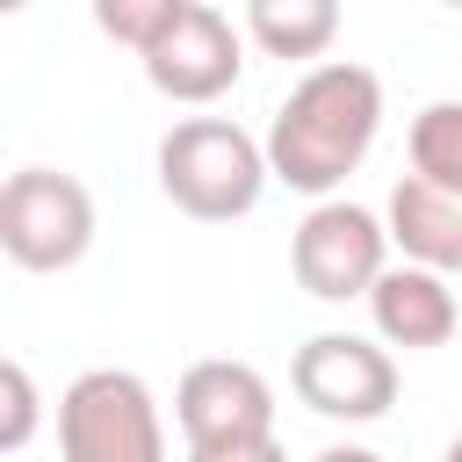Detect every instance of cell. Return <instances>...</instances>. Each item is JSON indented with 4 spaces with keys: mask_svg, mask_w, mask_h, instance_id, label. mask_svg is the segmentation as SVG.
Returning a JSON list of instances; mask_svg holds the SVG:
<instances>
[{
    "mask_svg": "<svg viewBox=\"0 0 462 462\" xmlns=\"http://www.w3.org/2000/svg\"><path fill=\"white\" fill-rule=\"evenodd\" d=\"M375 130H383V79L354 58H325L282 94L267 123V166L282 188L325 202L375 152Z\"/></svg>",
    "mask_w": 462,
    "mask_h": 462,
    "instance_id": "6da1fadb",
    "label": "cell"
},
{
    "mask_svg": "<svg viewBox=\"0 0 462 462\" xmlns=\"http://www.w3.org/2000/svg\"><path fill=\"white\" fill-rule=\"evenodd\" d=\"M58 462H166V419L144 375L87 368L58 397Z\"/></svg>",
    "mask_w": 462,
    "mask_h": 462,
    "instance_id": "3957f363",
    "label": "cell"
},
{
    "mask_svg": "<svg viewBox=\"0 0 462 462\" xmlns=\"http://www.w3.org/2000/svg\"><path fill=\"white\" fill-rule=\"evenodd\" d=\"M0 7H7V14H22V7H29V0H0Z\"/></svg>",
    "mask_w": 462,
    "mask_h": 462,
    "instance_id": "ac0fdd59",
    "label": "cell"
},
{
    "mask_svg": "<svg viewBox=\"0 0 462 462\" xmlns=\"http://www.w3.org/2000/svg\"><path fill=\"white\" fill-rule=\"evenodd\" d=\"M448 7H462V0H448Z\"/></svg>",
    "mask_w": 462,
    "mask_h": 462,
    "instance_id": "d6986e66",
    "label": "cell"
},
{
    "mask_svg": "<svg viewBox=\"0 0 462 462\" xmlns=\"http://www.w3.org/2000/svg\"><path fill=\"white\" fill-rule=\"evenodd\" d=\"M0 455H22L29 433H36V375L22 361H0Z\"/></svg>",
    "mask_w": 462,
    "mask_h": 462,
    "instance_id": "5bb4252c",
    "label": "cell"
},
{
    "mask_svg": "<svg viewBox=\"0 0 462 462\" xmlns=\"http://www.w3.org/2000/svg\"><path fill=\"white\" fill-rule=\"evenodd\" d=\"M274 166H267V137L224 123V116H188L159 137V195L195 217V224H231L253 217L267 195Z\"/></svg>",
    "mask_w": 462,
    "mask_h": 462,
    "instance_id": "7a4b0ae2",
    "label": "cell"
},
{
    "mask_svg": "<svg viewBox=\"0 0 462 462\" xmlns=\"http://www.w3.org/2000/svg\"><path fill=\"white\" fill-rule=\"evenodd\" d=\"M188 462H289L282 440H238V448H188Z\"/></svg>",
    "mask_w": 462,
    "mask_h": 462,
    "instance_id": "9a60e30c",
    "label": "cell"
},
{
    "mask_svg": "<svg viewBox=\"0 0 462 462\" xmlns=\"http://www.w3.org/2000/svg\"><path fill=\"white\" fill-rule=\"evenodd\" d=\"M368 318H375V339H383V346H404V354L448 346V339L462 332L455 274H433V267L397 260V267L368 289Z\"/></svg>",
    "mask_w": 462,
    "mask_h": 462,
    "instance_id": "9c48e42d",
    "label": "cell"
},
{
    "mask_svg": "<svg viewBox=\"0 0 462 462\" xmlns=\"http://www.w3.org/2000/svg\"><path fill=\"white\" fill-rule=\"evenodd\" d=\"M383 224H390V245L411 260V267H433V274H462V195L433 188L426 173H404L383 202Z\"/></svg>",
    "mask_w": 462,
    "mask_h": 462,
    "instance_id": "30bf717a",
    "label": "cell"
},
{
    "mask_svg": "<svg viewBox=\"0 0 462 462\" xmlns=\"http://www.w3.org/2000/svg\"><path fill=\"white\" fill-rule=\"evenodd\" d=\"M411 173L462 195V101H426L411 116Z\"/></svg>",
    "mask_w": 462,
    "mask_h": 462,
    "instance_id": "7c38bea8",
    "label": "cell"
},
{
    "mask_svg": "<svg viewBox=\"0 0 462 462\" xmlns=\"http://www.w3.org/2000/svg\"><path fill=\"white\" fill-rule=\"evenodd\" d=\"M289 390L318 411V419H346V426H368L397 404V361L383 339H361V332H310L289 361Z\"/></svg>",
    "mask_w": 462,
    "mask_h": 462,
    "instance_id": "8992f818",
    "label": "cell"
},
{
    "mask_svg": "<svg viewBox=\"0 0 462 462\" xmlns=\"http://www.w3.org/2000/svg\"><path fill=\"white\" fill-rule=\"evenodd\" d=\"M245 36L267 58L325 65V51L339 43V0H245Z\"/></svg>",
    "mask_w": 462,
    "mask_h": 462,
    "instance_id": "8fae6325",
    "label": "cell"
},
{
    "mask_svg": "<svg viewBox=\"0 0 462 462\" xmlns=\"http://www.w3.org/2000/svg\"><path fill=\"white\" fill-rule=\"evenodd\" d=\"M238 72H245V36L231 29V14H217V7H202V0L144 51V79H152L166 101H180V108H202V101L231 94Z\"/></svg>",
    "mask_w": 462,
    "mask_h": 462,
    "instance_id": "ba28073f",
    "label": "cell"
},
{
    "mask_svg": "<svg viewBox=\"0 0 462 462\" xmlns=\"http://www.w3.org/2000/svg\"><path fill=\"white\" fill-rule=\"evenodd\" d=\"M188 7H195V0H94V29H101L108 43H130V51L144 58Z\"/></svg>",
    "mask_w": 462,
    "mask_h": 462,
    "instance_id": "4fadbf2b",
    "label": "cell"
},
{
    "mask_svg": "<svg viewBox=\"0 0 462 462\" xmlns=\"http://www.w3.org/2000/svg\"><path fill=\"white\" fill-rule=\"evenodd\" d=\"M94 245V195L58 166H22L0 188V253L29 274H65Z\"/></svg>",
    "mask_w": 462,
    "mask_h": 462,
    "instance_id": "277c9868",
    "label": "cell"
},
{
    "mask_svg": "<svg viewBox=\"0 0 462 462\" xmlns=\"http://www.w3.org/2000/svg\"><path fill=\"white\" fill-rule=\"evenodd\" d=\"M289 274L318 303H354L390 274V224L346 195H325L289 231Z\"/></svg>",
    "mask_w": 462,
    "mask_h": 462,
    "instance_id": "5b68a950",
    "label": "cell"
},
{
    "mask_svg": "<svg viewBox=\"0 0 462 462\" xmlns=\"http://www.w3.org/2000/svg\"><path fill=\"white\" fill-rule=\"evenodd\" d=\"M173 419L188 448H238V440H274V383L253 361L209 354L188 361L180 390H173Z\"/></svg>",
    "mask_w": 462,
    "mask_h": 462,
    "instance_id": "52a82bcc",
    "label": "cell"
},
{
    "mask_svg": "<svg viewBox=\"0 0 462 462\" xmlns=\"http://www.w3.org/2000/svg\"><path fill=\"white\" fill-rule=\"evenodd\" d=\"M310 462H383L375 448H354V440H339V448H325V455H310Z\"/></svg>",
    "mask_w": 462,
    "mask_h": 462,
    "instance_id": "2e32d148",
    "label": "cell"
},
{
    "mask_svg": "<svg viewBox=\"0 0 462 462\" xmlns=\"http://www.w3.org/2000/svg\"><path fill=\"white\" fill-rule=\"evenodd\" d=\"M440 462H462V433H455V440H448V455H440Z\"/></svg>",
    "mask_w": 462,
    "mask_h": 462,
    "instance_id": "e0dca14e",
    "label": "cell"
}]
</instances>
